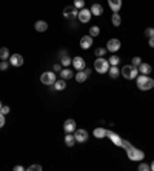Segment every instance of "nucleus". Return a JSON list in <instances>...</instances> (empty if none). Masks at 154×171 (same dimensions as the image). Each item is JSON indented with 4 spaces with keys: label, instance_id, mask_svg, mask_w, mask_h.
I'll return each mask as SVG.
<instances>
[{
    "label": "nucleus",
    "instance_id": "473e14b6",
    "mask_svg": "<svg viewBox=\"0 0 154 171\" xmlns=\"http://www.w3.org/2000/svg\"><path fill=\"white\" fill-rule=\"evenodd\" d=\"M8 66H9V63H8L6 60H2V62H0V71H6Z\"/></svg>",
    "mask_w": 154,
    "mask_h": 171
},
{
    "label": "nucleus",
    "instance_id": "a211bd4d",
    "mask_svg": "<svg viewBox=\"0 0 154 171\" xmlns=\"http://www.w3.org/2000/svg\"><path fill=\"white\" fill-rule=\"evenodd\" d=\"M74 77H76V80L79 83H83V82L88 79V73H86L85 70H80V71H77V74Z\"/></svg>",
    "mask_w": 154,
    "mask_h": 171
},
{
    "label": "nucleus",
    "instance_id": "37998d69",
    "mask_svg": "<svg viewBox=\"0 0 154 171\" xmlns=\"http://www.w3.org/2000/svg\"><path fill=\"white\" fill-rule=\"evenodd\" d=\"M151 170L154 171V160H153V163H151Z\"/></svg>",
    "mask_w": 154,
    "mask_h": 171
},
{
    "label": "nucleus",
    "instance_id": "f704fd0d",
    "mask_svg": "<svg viewBox=\"0 0 154 171\" xmlns=\"http://www.w3.org/2000/svg\"><path fill=\"white\" fill-rule=\"evenodd\" d=\"M28 171H42V165H31Z\"/></svg>",
    "mask_w": 154,
    "mask_h": 171
},
{
    "label": "nucleus",
    "instance_id": "7ed1b4c3",
    "mask_svg": "<svg viewBox=\"0 0 154 171\" xmlns=\"http://www.w3.org/2000/svg\"><path fill=\"white\" fill-rule=\"evenodd\" d=\"M120 74L125 77V79H128V80H133V79H136V77H137L139 71H137V68H136V66H133V65H125V66L122 68Z\"/></svg>",
    "mask_w": 154,
    "mask_h": 171
},
{
    "label": "nucleus",
    "instance_id": "c03bdc74",
    "mask_svg": "<svg viewBox=\"0 0 154 171\" xmlns=\"http://www.w3.org/2000/svg\"><path fill=\"white\" fill-rule=\"evenodd\" d=\"M2 106H3V105H2V102H0V110H2Z\"/></svg>",
    "mask_w": 154,
    "mask_h": 171
},
{
    "label": "nucleus",
    "instance_id": "39448f33",
    "mask_svg": "<svg viewBox=\"0 0 154 171\" xmlns=\"http://www.w3.org/2000/svg\"><path fill=\"white\" fill-rule=\"evenodd\" d=\"M56 80H57V79H56V74L51 73V71H46V73H43V74L40 76V82H42L43 85H54Z\"/></svg>",
    "mask_w": 154,
    "mask_h": 171
},
{
    "label": "nucleus",
    "instance_id": "ea45409f",
    "mask_svg": "<svg viewBox=\"0 0 154 171\" xmlns=\"http://www.w3.org/2000/svg\"><path fill=\"white\" fill-rule=\"evenodd\" d=\"M5 125V114H2L0 113V128Z\"/></svg>",
    "mask_w": 154,
    "mask_h": 171
},
{
    "label": "nucleus",
    "instance_id": "6ab92c4d",
    "mask_svg": "<svg viewBox=\"0 0 154 171\" xmlns=\"http://www.w3.org/2000/svg\"><path fill=\"white\" fill-rule=\"evenodd\" d=\"M137 68H139V70H140V73H142V74H145V76H146V74H151V70H153V68H151V65H148V63H140Z\"/></svg>",
    "mask_w": 154,
    "mask_h": 171
},
{
    "label": "nucleus",
    "instance_id": "0eeeda50",
    "mask_svg": "<svg viewBox=\"0 0 154 171\" xmlns=\"http://www.w3.org/2000/svg\"><path fill=\"white\" fill-rule=\"evenodd\" d=\"M77 14H79V11H77V8L74 5H73V6H65V9H63V17L68 20L76 19Z\"/></svg>",
    "mask_w": 154,
    "mask_h": 171
},
{
    "label": "nucleus",
    "instance_id": "9d476101",
    "mask_svg": "<svg viewBox=\"0 0 154 171\" xmlns=\"http://www.w3.org/2000/svg\"><path fill=\"white\" fill-rule=\"evenodd\" d=\"M74 137H76V142L83 143V142L88 140V131L86 130H77L76 133H74Z\"/></svg>",
    "mask_w": 154,
    "mask_h": 171
},
{
    "label": "nucleus",
    "instance_id": "f257e3e1",
    "mask_svg": "<svg viewBox=\"0 0 154 171\" xmlns=\"http://www.w3.org/2000/svg\"><path fill=\"white\" fill-rule=\"evenodd\" d=\"M136 79H137V86H139V90H142V91H148V90H153L154 88V80L151 79V77L142 74V76L136 77Z\"/></svg>",
    "mask_w": 154,
    "mask_h": 171
},
{
    "label": "nucleus",
    "instance_id": "20e7f679",
    "mask_svg": "<svg viewBox=\"0 0 154 171\" xmlns=\"http://www.w3.org/2000/svg\"><path fill=\"white\" fill-rule=\"evenodd\" d=\"M94 70H96L97 73H100V74L106 73L110 70V62L105 60L103 57H97L96 62H94Z\"/></svg>",
    "mask_w": 154,
    "mask_h": 171
},
{
    "label": "nucleus",
    "instance_id": "c85d7f7f",
    "mask_svg": "<svg viewBox=\"0 0 154 171\" xmlns=\"http://www.w3.org/2000/svg\"><path fill=\"white\" fill-rule=\"evenodd\" d=\"M108 62H110V65H113V66H114V65H119V62H120V57L116 56V54H113V56L110 57V60H108Z\"/></svg>",
    "mask_w": 154,
    "mask_h": 171
},
{
    "label": "nucleus",
    "instance_id": "f8f14e48",
    "mask_svg": "<svg viewBox=\"0 0 154 171\" xmlns=\"http://www.w3.org/2000/svg\"><path fill=\"white\" fill-rule=\"evenodd\" d=\"M73 66L76 68L77 71H80V70H85V66H86V63H85V60H83V57H74L73 59Z\"/></svg>",
    "mask_w": 154,
    "mask_h": 171
},
{
    "label": "nucleus",
    "instance_id": "412c9836",
    "mask_svg": "<svg viewBox=\"0 0 154 171\" xmlns=\"http://www.w3.org/2000/svg\"><path fill=\"white\" fill-rule=\"evenodd\" d=\"M65 143H66L68 147H74V143H76V137H74V134L66 133V136H65Z\"/></svg>",
    "mask_w": 154,
    "mask_h": 171
},
{
    "label": "nucleus",
    "instance_id": "aec40b11",
    "mask_svg": "<svg viewBox=\"0 0 154 171\" xmlns=\"http://www.w3.org/2000/svg\"><path fill=\"white\" fill-rule=\"evenodd\" d=\"M66 88V82H65V79H60V80H56L54 82V90H57V91H63Z\"/></svg>",
    "mask_w": 154,
    "mask_h": 171
},
{
    "label": "nucleus",
    "instance_id": "ddd939ff",
    "mask_svg": "<svg viewBox=\"0 0 154 171\" xmlns=\"http://www.w3.org/2000/svg\"><path fill=\"white\" fill-rule=\"evenodd\" d=\"M63 130H65V133H74V131H76V122H74L73 119L65 120V123H63Z\"/></svg>",
    "mask_w": 154,
    "mask_h": 171
},
{
    "label": "nucleus",
    "instance_id": "4be33fe9",
    "mask_svg": "<svg viewBox=\"0 0 154 171\" xmlns=\"http://www.w3.org/2000/svg\"><path fill=\"white\" fill-rule=\"evenodd\" d=\"M71 77H74V74H73V71H71V70L65 68V70H62V71H60V79L68 80V79H71Z\"/></svg>",
    "mask_w": 154,
    "mask_h": 171
},
{
    "label": "nucleus",
    "instance_id": "dca6fc26",
    "mask_svg": "<svg viewBox=\"0 0 154 171\" xmlns=\"http://www.w3.org/2000/svg\"><path fill=\"white\" fill-rule=\"evenodd\" d=\"M34 28H36V31H38V33H45L48 29V23L45 20H37L36 25H34Z\"/></svg>",
    "mask_w": 154,
    "mask_h": 171
},
{
    "label": "nucleus",
    "instance_id": "f3484780",
    "mask_svg": "<svg viewBox=\"0 0 154 171\" xmlns=\"http://www.w3.org/2000/svg\"><path fill=\"white\" fill-rule=\"evenodd\" d=\"M90 11H91V14H93V16H97V17L103 14V8H102V5H99V3H94V5L91 6V9H90Z\"/></svg>",
    "mask_w": 154,
    "mask_h": 171
},
{
    "label": "nucleus",
    "instance_id": "b1692460",
    "mask_svg": "<svg viewBox=\"0 0 154 171\" xmlns=\"http://www.w3.org/2000/svg\"><path fill=\"white\" fill-rule=\"evenodd\" d=\"M111 22H113V25H114V26H120V23H122V17L119 16V13H113Z\"/></svg>",
    "mask_w": 154,
    "mask_h": 171
},
{
    "label": "nucleus",
    "instance_id": "423d86ee",
    "mask_svg": "<svg viewBox=\"0 0 154 171\" xmlns=\"http://www.w3.org/2000/svg\"><path fill=\"white\" fill-rule=\"evenodd\" d=\"M93 17V14H91V11L90 9H86V8H82L80 11H79V14H77V19L80 23H88L90 20Z\"/></svg>",
    "mask_w": 154,
    "mask_h": 171
},
{
    "label": "nucleus",
    "instance_id": "c9c22d12",
    "mask_svg": "<svg viewBox=\"0 0 154 171\" xmlns=\"http://www.w3.org/2000/svg\"><path fill=\"white\" fill-rule=\"evenodd\" d=\"M145 34H146L148 37H154V28H148V29H145Z\"/></svg>",
    "mask_w": 154,
    "mask_h": 171
},
{
    "label": "nucleus",
    "instance_id": "9b49d317",
    "mask_svg": "<svg viewBox=\"0 0 154 171\" xmlns=\"http://www.w3.org/2000/svg\"><path fill=\"white\" fill-rule=\"evenodd\" d=\"M93 46V37L88 34V36H83L80 39V48L82 49H90Z\"/></svg>",
    "mask_w": 154,
    "mask_h": 171
},
{
    "label": "nucleus",
    "instance_id": "6e6552de",
    "mask_svg": "<svg viewBox=\"0 0 154 171\" xmlns=\"http://www.w3.org/2000/svg\"><path fill=\"white\" fill-rule=\"evenodd\" d=\"M120 45H122V43H120L119 39H110L108 43H106V49L114 54V53H117V51L120 49Z\"/></svg>",
    "mask_w": 154,
    "mask_h": 171
},
{
    "label": "nucleus",
    "instance_id": "a19ab883",
    "mask_svg": "<svg viewBox=\"0 0 154 171\" xmlns=\"http://www.w3.org/2000/svg\"><path fill=\"white\" fill-rule=\"evenodd\" d=\"M148 45H150L151 48H154V37H150V42H148Z\"/></svg>",
    "mask_w": 154,
    "mask_h": 171
},
{
    "label": "nucleus",
    "instance_id": "5701e85b",
    "mask_svg": "<svg viewBox=\"0 0 154 171\" xmlns=\"http://www.w3.org/2000/svg\"><path fill=\"white\" fill-rule=\"evenodd\" d=\"M108 73H110V76L113 77V79H117V77L120 76V70L117 68V65H114V66H111V68L108 70Z\"/></svg>",
    "mask_w": 154,
    "mask_h": 171
},
{
    "label": "nucleus",
    "instance_id": "f03ea898",
    "mask_svg": "<svg viewBox=\"0 0 154 171\" xmlns=\"http://www.w3.org/2000/svg\"><path fill=\"white\" fill-rule=\"evenodd\" d=\"M126 156H128V159H130V160L140 162V160H143V157H145V153L142 151V150H139V148L131 147V148H128V150H126Z\"/></svg>",
    "mask_w": 154,
    "mask_h": 171
},
{
    "label": "nucleus",
    "instance_id": "bb28decb",
    "mask_svg": "<svg viewBox=\"0 0 154 171\" xmlns=\"http://www.w3.org/2000/svg\"><path fill=\"white\" fill-rule=\"evenodd\" d=\"M8 57H9V49L3 46V48L0 49V59H2V60H6Z\"/></svg>",
    "mask_w": 154,
    "mask_h": 171
},
{
    "label": "nucleus",
    "instance_id": "4c0bfd02",
    "mask_svg": "<svg viewBox=\"0 0 154 171\" xmlns=\"http://www.w3.org/2000/svg\"><path fill=\"white\" fill-rule=\"evenodd\" d=\"M122 148L128 150V148H131V143H130V142H125V140H123V143H122Z\"/></svg>",
    "mask_w": 154,
    "mask_h": 171
},
{
    "label": "nucleus",
    "instance_id": "cd10ccee",
    "mask_svg": "<svg viewBox=\"0 0 154 171\" xmlns=\"http://www.w3.org/2000/svg\"><path fill=\"white\" fill-rule=\"evenodd\" d=\"M99 34H100V28L99 26H91L90 28V36L91 37H97Z\"/></svg>",
    "mask_w": 154,
    "mask_h": 171
},
{
    "label": "nucleus",
    "instance_id": "c756f323",
    "mask_svg": "<svg viewBox=\"0 0 154 171\" xmlns=\"http://www.w3.org/2000/svg\"><path fill=\"white\" fill-rule=\"evenodd\" d=\"M150 170H151V165L143 163V162H140V163H139V171H150Z\"/></svg>",
    "mask_w": 154,
    "mask_h": 171
},
{
    "label": "nucleus",
    "instance_id": "4468645a",
    "mask_svg": "<svg viewBox=\"0 0 154 171\" xmlns=\"http://www.w3.org/2000/svg\"><path fill=\"white\" fill-rule=\"evenodd\" d=\"M9 63L13 66H22L23 65V57L20 54H13V56H9Z\"/></svg>",
    "mask_w": 154,
    "mask_h": 171
},
{
    "label": "nucleus",
    "instance_id": "2eb2a0df",
    "mask_svg": "<svg viewBox=\"0 0 154 171\" xmlns=\"http://www.w3.org/2000/svg\"><path fill=\"white\" fill-rule=\"evenodd\" d=\"M108 5L113 13H119V9L122 8V0H108Z\"/></svg>",
    "mask_w": 154,
    "mask_h": 171
},
{
    "label": "nucleus",
    "instance_id": "393cba45",
    "mask_svg": "<svg viewBox=\"0 0 154 171\" xmlns=\"http://www.w3.org/2000/svg\"><path fill=\"white\" fill-rule=\"evenodd\" d=\"M105 136H106V130H105V128H96V130H94V137L102 139V137H105Z\"/></svg>",
    "mask_w": 154,
    "mask_h": 171
},
{
    "label": "nucleus",
    "instance_id": "2f4dec72",
    "mask_svg": "<svg viewBox=\"0 0 154 171\" xmlns=\"http://www.w3.org/2000/svg\"><path fill=\"white\" fill-rule=\"evenodd\" d=\"M74 6H76L77 9L85 8V0H74Z\"/></svg>",
    "mask_w": 154,
    "mask_h": 171
},
{
    "label": "nucleus",
    "instance_id": "79ce46f5",
    "mask_svg": "<svg viewBox=\"0 0 154 171\" xmlns=\"http://www.w3.org/2000/svg\"><path fill=\"white\" fill-rule=\"evenodd\" d=\"M14 170H16V171H23L25 168H23L22 165H17V167H14Z\"/></svg>",
    "mask_w": 154,
    "mask_h": 171
},
{
    "label": "nucleus",
    "instance_id": "1a4fd4ad",
    "mask_svg": "<svg viewBox=\"0 0 154 171\" xmlns=\"http://www.w3.org/2000/svg\"><path fill=\"white\" fill-rule=\"evenodd\" d=\"M106 136L111 139V142L114 143V145H117V147H122V143H123V139L119 136V134L113 133V131H110V130H106Z\"/></svg>",
    "mask_w": 154,
    "mask_h": 171
},
{
    "label": "nucleus",
    "instance_id": "58836bf2",
    "mask_svg": "<svg viewBox=\"0 0 154 171\" xmlns=\"http://www.w3.org/2000/svg\"><path fill=\"white\" fill-rule=\"evenodd\" d=\"M54 71H57V73L62 71V63H56V65H54Z\"/></svg>",
    "mask_w": 154,
    "mask_h": 171
},
{
    "label": "nucleus",
    "instance_id": "7c9ffc66",
    "mask_svg": "<svg viewBox=\"0 0 154 171\" xmlns=\"http://www.w3.org/2000/svg\"><path fill=\"white\" fill-rule=\"evenodd\" d=\"M106 51H108L106 48H97L94 53H96V56H97V57H103L105 54H106Z\"/></svg>",
    "mask_w": 154,
    "mask_h": 171
},
{
    "label": "nucleus",
    "instance_id": "e433bc0d",
    "mask_svg": "<svg viewBox=\"0 0 154 171\" xmlns=\"http://www.w3.org/2000/svg\"><path fill=\"white\" fill-rule=\"evenodd\" d=\"M0 113H2V114H8V113H9V106H2Z\"/></svg>",
    "mask_w": 154,
    "mask_h": 171
},
{
    "label": "nucleus",
    "instance_id": "72a5a7b5",
    "mask_svg": "<svg viewBox=\"0 0 154 171\" xmlns=\"http://www.w3.org/2000/svg\"><path fill=\"white\" fill-rule=\"evenodd\" d=\"M131 62H133L131 65H133V66H136V68H137V66H139V65L142 63V59H140V57H133V60H131Z\"/></svg>",
    "mask_w": 154,
    "mask_h": 171
},
{
    "label": "nucleus",
    "instance_id": "a878e982",
    "mask_svg": "<svg viewBox=\"0 0 154 171\" xmlns=\"http://www.w3.org/2000/svg\"><path fill=\"white\" fill-rule=\"evenodd\" d=\"M60 63H62L63 66H68V65H71V63H73V59L68 56V54H65V56L62 57V62H60Z\"/></svg>",
    "mask_w": 154,
    "mask_h": 171
}]
</instances>
